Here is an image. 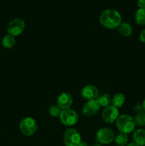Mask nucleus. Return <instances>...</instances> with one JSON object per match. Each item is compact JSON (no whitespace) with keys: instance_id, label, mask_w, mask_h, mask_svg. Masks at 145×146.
<instances>
[{"instance_id":"obj_1","label":"nucleus","mask_w":145,"mask_h":146,"mask_svg":"<svg viewBox=\"0 0 145 146\" xmlns=\"http://www.w3.org/2000/svg\"><path fill=\"white\" fill-rule=\"evenodd\" d=\"M99 21L104 27L109 29H117L122 23V17L117 10L114 9H107L101 13Z\"/></svg>"},{"instance_id":"obj_2","label":"nucleus","mask_w":145,"mask_h":146,"mask_svg":"<svg viewBox=\"0 0 145 146\" xmlns=\"http://www.w3.org/2000/svg\"><path fill=\"white\" fill-rule=\"evenodd\" d=\"M116 126L120 133L129 134L134 131L136 123L132 116L124 114L118 117L116 121Z\"/></svg>"},{"instance_id":"obj_3","label":"nucleus","mask_w":145,"mask_h":146,"mask_svg":"<svg viewBox=\"0 0 145 146\" xmlns=\"http://www.w3.org/2000/svg\"><path fill=\"white\" fill-rule=\"evenodd\" d=\"M36 121L31 117H26L23 118L19 123V130L23 135L26 136H31L37 131Z\"/></svg>"},{"instance_id":"obj_4","label":"nucleus","mask_w":145,"mask_h":146,"mask_svg":"<svg viewBox=\"0 0 145 146\" xmlns=\"http://www.w3.org/2000/svg\"><path fill=\"white\" fill-rule=\"evenodd\" d=\"M63 141L65 146H77L82 142L80 134L74 128H69L64 132Z\"/></svg>"},{"instance_id":"obj_5","label":"nucleus","mask_w":145,"mask_h":146,"mask_svg":"<svg viewBox=\"0 0 145 146\" xmlns=\"http://www.w3.org/2000/svg\"><path fill=\"white\" fill-rule=\"evenodd\" d=\"M60 121L61 123L66 126H72L78 122L79 117L76 111L68 108V109L62 110L61 115L59 116Z\"/></svg>"},{"instance_id":"obj_6","label":"nucleus","mask_w":145,"mask_h":146,"mask_svg":"<svg viewBox=\"0 0 145 146\" xmlns=\"http://www.w3.org/2000/svg\"><path fill=\"white\" fill-rule=\"evenodd\" d=\"M115 133L109 128H102L98 130L96 133L97 141L102 145H107L115 140Z\"/></svg>"},{"instance_id":"obj_7","label":"nucleus","mask_w":145,"mask_h":146,"mask_svg":"<svg viewBox=\"0 0 145 146\" xmlns=\"http://www.w3.org/2000/svg\"><path fill=\"white\" fill-rule=\"evenodd\" d=\"M25 29V22L23 19L16 18L11 20L7 26V32L13 36H18L21 35Z\"/></svg>"},{"instance_id":"obj_8","label":"nucleus","mask_w":145,"mask_h":146,"mask_svg":"<svg viewBox=\"0 0 145 146\" xmlns=\"http://www.w3.org/2000/svg\"><path fill=\"white\" fill-rule=\"evenodd\" d=\"M119 116V110L112 105L105 107L102 112V119L107 123H113L116 122Z\"/></svg>"},{"instance_id":"obj_9","label":"nucleus","mask_w":145,"mask_h":146,"mask_svg":"<svg viewBox=\"0 0 145 146\" xmlns=\"http://www.w3.org/2000/svg\"><path fill=\"white\" fill-rule=\"evenodd\" d=\"M100 109V106L96 100L88 101L83 105L82 108V113L87 117L94 116L96 115Z\"/></svg>"},{"instance_id":"obj_10","label":"nucleus","mask_w":145,"mask_h":146,"mask_svg":"<svg viewBox=\"0 0 145 146\" xmlns=\"http://www.w3.org/2000/svg\"><path fill=\"white\" fill-rule=\"evenodd\" d=\"M81 96L86 101H93L99 96V91L95 86L87 85L81 90Z\"/></svg>"},{"instance_id":"obj_11","label":"nucleus","mask_w":145,"mask_h":146,"mask_svg":"<svg viewBox=\"0 0 145 146\" xmlns=\"http://www.w3.org/2000/svg\"><path fill=\"white\" fill-rule=\"evenodd\" d=\"M73 103V98L70 93L63 92L57 98V105L61 110L68 109Z\"/></svg>"},{"instance_id":"obj_12","label":"nucleus","mask_w":145,"mask_h":146,"mask_svg":"<svg viewBox=\"0 0 145 146\" xmlns=\"http://www.w3.org/2000/svg\"><path fill=\"white\" fill-rule=\"evenodd\" d=\"M133 142L139 146L145 145V130L137 129L133 132Z\"/></svg>"},{"instance_id":"obj_13","label":"nucleus","mask_w":145,"mask_h":146,"mask_svg":"<svg viewBox=\"0 0 145 146\" xmlns=\"http://www.w3.org/2000/svg\"><path fill=\"white\" fill-rule=\"evenodd\" d=\"M118 33L119 35L124 37H128L131 36L133 32L132 25L127 22H122L117 27Z\"/></svg>"},{"instance_id":"obj_14","label":"nucleus","mask_w":145,"mask_h":146,"mask_svg":"<svg viewBox=\"0 0 145 146\" xmlns=\"http://www.w3.org/2000/svg\"><path fill=\"white\" fill-rule=\"evenodd\" d=\"M125 102V96L121 93H117L113 96L112 98V105L116 108H119L124 105Z\"/></svg>"},{"instance_id":"obj_15","label":"nucleus","mask_w":145,"mask_h":146,"mask_svg":"<svg viewBox=\"0 0 145 146\" xmlns=\"http://www.w3.org/2000/svg\"><path fill=\"white\" fill-rule=\"evenodd\" d=\"M96 101L100 106V107H105L108 106L110 105L111 102H112V98H111L110 95L109 94H102L101 95H99V96L97 98Z\"/></svg>"},{"instance_id":"obj_16","label":"nucleus","mask_w":145,"mask_h":146,"mask_svg":"<svg viewBox=\"0 0 145 146\" xmlns=\"http://www.w3.org/2000/svg\"><path fill=\"white\" fill-rule=\"evenodd\" d=\"M1 44L2 46L6 48H11L14 46L16 44V40L14 36L10 35V34H7V35L4 36L1 41Z\"/></svg>"},{"instance_id":"obj_17","label":"nucleus","mask_w":145,"mask_h":146,"mask_svg":"<svg viewBox=\"0 0 145 146\" xmlns=\"http://www.w3.org/2000/svg\"><path fill=\"white\" fill-rule=\"evenodd\" d=\"M128 138L127 134L120 133L118 134L115 138V143L117 146H126L128 144Z\"/></svg>"},{"instance_id":"obj_18","label":"nucleus","mask_w":145,"mask_h":146,"mask_svg":"<svg viewBox=\"0 0 145 146\" xmlns=\"http://www.w3.org/2000/svg\"><path fill=\"white\" fill-rule=\"evenodd\" d=\"M134 19L139 25H145V8L137 9L135 14Z\"/></svg>"},{"instance_id":"obj_19","label":"nucleus","mask_w":145,"mask_h":146,"mask_svg":"<svg viewBox=\"0 0 145 146\" xmlns=\"http://www.w3.org/2000/svg\"><path fill=\"white\" fill-rule=\"evenodd\" d=\"M134 121L136 125L139 127L145 126V113L144 111L136 113L134 117Z\"/></svg>"},{"instance_id":"obj_20","label":"nucleus","mask_w":145,"mask_h":146,"mask_svg":"<svg viewBox=\"0 0 145 146\" xmlns=\"http://www.w3.org/2000/svg\"><path fill=\"white\" fill-rule=\"evenodd\" d=\"M62 110L59 108L58 105H52L48 108V113L52 117H58L59 118Z\"/></svg>"},{"instance_id":"obj_21","label":"nucleus","mask_w":145,"mask_h":146,"mask_svg":"<svg viewBox=\"0 0 145 146\" xmlns=\"http://www.w3.org/2000/svg\"><path fill=\"white\" fill-rule=\"evenodd\" d=\"M134 112H136V113H139L142 112L143 109H142V105H139V104H136V105H135V106L134 107Z\"/></svg>"},{"instance_id":"obj_22","label":"nucleus","mask_w":145,"mask_h":146,"mask_svg":"<svg viewBox=\"0 0 145 146\" xmlns=\"http://www.w3.org/2000/svg\"><path fill=\"white\" fill-rule=\"evenodd\" d=\"M139 40L142 43H145V29L142 30L139 34Z\"/></svg>"},{"instance_id":"obj_23","label":"nucleus","mask_w":145,"mask_h":146,"mask_svg":"<svg viewBox=\"0 0 145 146\" xmlns=\"http://www.w3.org/2000/svg\"><path fill=\"white\" fill-rule=\"evenodd\" d=\"M137 5L139 7V9L145 8V0H138Z\"/></svg>"},{"instance_id":"obj_24","label":"nucleus","mask_w":145,"mask_h":146,"mask_svg":"<svg viewBox=\"0 0 145 146\" xmlns=\"http://www.w3.org/2000/svg\"><path fill=\"white\" fill-rule=\"evenodd\" d=\"M142 109H143V111L145 113V98L144 99L143 102H142Z\"/></svg>"},{"instance_id":"obj_25","label":"nucleus","mask_w":145,"mask_h":146,"mask_svg":"<svg viewBox=\"0 0 145 146\" xmlns=\"http://www.w3.org/2000/svg\"><path fill=\"white\" fill-rule=\"evenodd\" d=\"M77 146H88V144H87V143L82 141V142H81L79 144V145H77Z\"/></svg>"},{"instance_id":"obj_26","label":"nucleus","mask_w":145,"mask_h":146,"mask_svg":"<svg viewBox=\"0 0 145 146\" xmlns=\"http://www.w3.org/2000/svg\"><path fill=\"white\" fill-rule=\"evenodd\" d=\"M126 146H139V145H136V144L135 143L132 142V143H128Z\"/></svg>"},{"instance_id":"obj_27","label":"nucleus","mask_w":145,"mask_h":146,"mask_svg":"<svg viewBox=\"0 0 145 146\" xmlns=\"http://www.w3.org/2000/svg\"><path fill=\"white\" fill-rule=\"evenodd\" d=\"M92 146H102V145H100V144H96V145H93Z\"/></svg>"}]
</instances>
